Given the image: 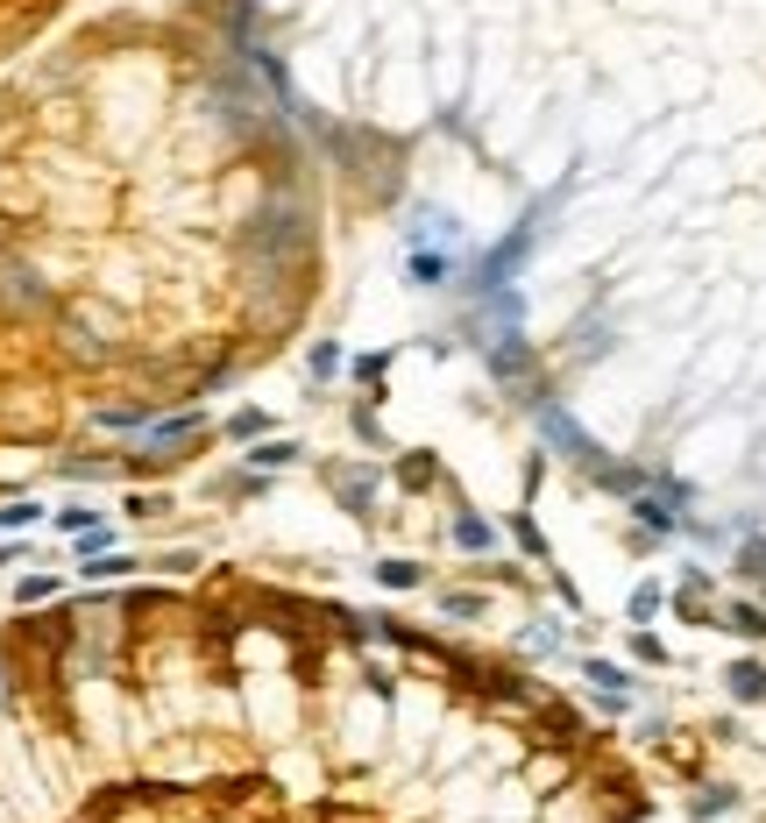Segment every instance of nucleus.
Here are the masks:
<instances>
[{
  "mask_svg": "<svg viewBox=\"0 0 766 823\" xmlns=\"http://www.w3.org/2000/svg\"><path fill=\"white\" fill-rule=\"evenodd\" d=\"M532 242H540V227H532V221H526V227H511V235L497 242L483 263H475V292H504V284L519 277V263L532 256Z\"/></svg>",
  "mask_w": 766,
  "mask_h": 823,
  "instance_id": "nucleus-1",
  "label": "nucleus"
},
{
  "mask_svg": "<svg viewBox=\"0 0 766 823\" xmlns=\"http://www.w3.org/2000/svg\"><path fill=\"white\" fill-rule=\"evenodd\" d=\"M540 433H547L553 448L568 454V462H582V469H597V462H603V448H597V440H589L582 427H574V419H568L561 405H540Z\"/></svg>",
  "mask_w": 766,
  "mask_h": 823,
  "instance_id": "nucleus-2",
  "label": "nucleus"
},
{
  "mask_svg": "<svg viewBox=\"0 0 766 823\" xmlns=\"http://www.w3.org/2000/svg\"><path fill=\"white\" fill-rule=\"evenodd\" d=\"M192 433H199V412H178V419H149V427H143V454H170V448H185Z\"/></svg>",
  "mask_w": 766,
  "mask_h": 823,
  "instance_id": "nucleus-3",
  "label": "nucleus"
},
{
  "mask_svg": "<svg viewBox=\"0 0 766 823\" xmlns=\"http://www.w3.org/2000/svg\"><path fill=\"white\" fill-rule=\"evenodd\" d=\"M724 688H731L738 703H766V667L759 660H731L724 667Z\"/></svg>",
  "mask_w": 766,
  "mask_h": 823,
  "instance_id": "nucleus-4",
  "label": "nucleus"
},
{
  "mask_svg": "<svg viewBox=\"0 0 766 823\" xmlns=\"http://www.w3.org/2000/svg\"><path fill=\"white\" fill-rule=\"evenodd\" d=\"M454 547H469V553H490V547H497L490 519H475V511H462V519H454Z\"/></svg>",
  "mask_w": 766,
  "mask_h": 823,
  "instance_id": "nucleus-5",
  "label": "nucleus"
},
{
  "mask_svg": "<svg viewBox=\"0 0 766 823\" xmlns=\"http://www.w3.org/2000/svg\"><path fill=\"white\" fill-rule=\"evenodd\" d=\"M738 810V788H703L696 802H688V816H703V823H717V816H731Z\"/></svg>",
  "mask_w": 766,
  "mask_h": 823,
  "instance_id": "nucleus-6",
  "label": "nucleus"
},
{
  "mask_svg": "<svg viewBox=\"0 0 766 823\" xmlns=\"http://www.w3.org/2000/svg\"><path fill=\"white\" fill-rule=\"evenodd\" d=\"M582 675H589V682H597V688H603V696H610V703H625V688H631V675H625V667H610V660H589V667H582Z\"/></svg>",
  "mask_w": 766,
  "mask_h": 823,
  "instance_id": "nucleus-7",
  "label": "nucleus"
},
{
  "mask_svg": "<svg viewBox=\"0 0 766 823\" xmlns=\"http://www.w3.org/2000/svg\"><path fill=\"white\" fill-rule=\"evenodd\" d=\"M724 625H731L738 639H766V610L759 604H731V610H724Z\"/></svg>",
  "mask_w": 766,
  "mask_h": 823,
  "instance_id": "nucleus-8",
  "label": "nucleus"
},
{
  "mask_svg": "<svg viewBox=\"0 0 766 823\" xmlns=\"http://www.w3.org/2000/svg\"><path fill=\"white\" fill-rule=\"evenodd\" d=\"M248 462H256V469H292V462H298V440H263Z\"/></svg>",
  "mask_w": 766,
  "mask_h": 823,
  "instance_id": "nucleus-9",
  "label": "nucleus"
},
{
  "mask_svg": "<svg viewBox=\"0 0 766 823\" xmlns=\"http://www.w3.org/2000/svg\"><path fill=\"white\" fill-rule=\"evenodd\" d=\"M412 277H419V284H448V277H454V256H426V248H419V256H412Z\"/></svg>",
  "mask_w": 766,
  "mask_h": 823,
  "instance_id": "nucleus-10",
  "label": "nucleus"
},
{
  "mask_svg": "<svg viewBox=\"0 0 766 823\" xmlns=\"http://www.w3.org/2000/svg\"><path fill=\"white\" fill-rule=\"evenodd\" d=\"M341 483V504L355 511V519H370V476H334Z\"/></svg>",
  "mask_w": 766,
  "mask_h": 823,
  "instance_id": "nucleus-11",
  "label": "nucleus"
},
{
  "mask_svg": "<svg viewBox=\"0 0 766 823\" xmlns=\"http://www.w3.org/2000/svg\"><path fill=\"white\" fill-rule=\"evenodd\" d=\"M376 582L383 589H419V561H376Z\"/></svg>",
  "mask_w": 766,
  "mask_h": 823,
  "instance_id": "nucleus-12",
  "label": "nucleus"
},
{
  "mask_svg": "<svg viewBox=\"0 0 766 823\" xmlns=\"http://www.w3.org/2000/svg\"><path fill=\"white\" fill-rule=\"evenodd\" d=\"M36 519H43V504H8V511H0V526H8V532H22Z\"/></svg>",
  "mask_w": 766,
  "mask_h": 823,
  "instance_id": "nucleus-13",
  "label": "nucleus"
},
{
  "mask_svg": "<svg viewBox=\"0 0 766 823\" xmlns=\"http://www.w3.org/2000/svg\"><path fill=\"white\" fill-rule=\"evenodd\" d=\"M305 362H313V376H334V370H341V349H334V341H320Z\"/></svg>",
  "mask_w": 766,
  "mask_h": 823,
  "instance_id": "nucleus-14",
  "label": "nucleus"
},
{
  "mask_svg": "<svg viewBox=\"0 0 766 823\" xmlns=\"http://www.w3.org/2000/svg\"><path fill=\"white\" fill-rule=\"evenodd\" d=\"M660 610V582H646V589H631V618H654Z\"/></svg>",
  "mask_w": 766,
  "mask_h": 823,
  "instance_id": "nucleus-15",
  "label": "nucleus"
},
{
  "mask_svg": "<svg viewBox=\"0 0 766 823\" xmlns=\"http://www.w3.org/2000/svg\"><path fill=\"white\" fill-rule=\"evenodd\" d=\"M383 370H391V355H362L355 362V384H383Z\"/></svg>",
  "mask_w": 766,
  "mask_h": 823,
  "instance_id": "nucleus-16",
  "label": "nucleus"
},
{
  "mask_svg": "<svg viewBox=\"0 0 766 823\" xmlns=\"http://www.w3.org/2000/svg\"><path fill=\"white\" fill-rule=\"evenodd\" d=\"M440 610H448V618H475V610H483V597H462V589H454V597H440Z\"/></svg>",
  "mask_w": 766,
  "mask_h": 823,
  "instance_id": "nucleus-17",
  "label": "nucleus"
},
{
  "mask_svg": "<svg viewBox=\"0 0 766 823\" xmlns=\"http://www.w3.org/2000/svg\"><path fill=\"white\" fill-rule=\"evenodd\" d=\"M397 476H405V490H426V483H433V462H426V454H419V462H405Z\"/></svg>",
  "mask_w": 766,
  "mask_h": 823,
  "instance_id": "nucleus-18",
  "label": "nucleus"
},
{
  "mask_svg": "<svg viewBox=\"0 0 766 823\" xmlns=\"http://www.w3.org/2000/svg\"><path fill=\"white\" fill-rule=\"evenodd\" d=\"M14 597H22V604H43V597H57V582H50V576H29L22 589H14Z\"/></svg>",
  "mask_w": 766,
  "mask_h": 823,
  "instance_id": "nucleus-19",
  "label": "nucleus"
},
{
  "mask_svg": "<svg viewBox=\"0 0 766 823\" xmlns=\"http://www.w3.org/2000/svg\"><path fill=\"white\" fill-rule=\"evenodd\" d=\"M631 654H639V660H667V646L654 639V631H639V639H631Z\"/></svg>",
  "mask_w": 766,
  "mask_h": 823,
  "instance_id": "nucleus-20",
  "label": "nucleus"
},
{
  "mask_svg": "<svg viewBox=\"0 0 766 823\" xmlns=\"http://www.w3.org/2000/svg\"><path fill=\"white\" fill-rule=\"evenodd\" d=\"M92 519H100V511H57V526H65V532H92Z\"/></svg>",
  "mask_w": 766,
  "mask_h": 823,
  "instance_id": "nucleus-21",
  "label": "nucleus"
},
{
  "mask_svg": "<svg viewBox=\"0 0 766 823\" xmlns=\"http://www.w3.org/2000/svg\"><path fill=\"white\" fill-rule=\"evenodd\" d=\"M0 703H8V682H0Z\"/></svg>",
  "mask_w": 766,
  "mask_h": 823,
  "instance_id": "nucleus-22",
  "label": "nucleus"
}]
</instances>
